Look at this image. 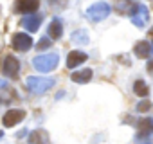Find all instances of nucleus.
<instances>
[{"mask_svg": "<svg viewBox=\"0 0 153 144\" xmlns=\"http://www.w3.org/2000/svg\"><path fill=\"white\" fill-rule=\"evenodd\" d=\"M13 47L16 50H20V52H25V50H29L33 47V38L29 34H25V33H16L13 36Z\"/></svg>", "mask_w": 153, "mask_h": 144, "instance_id": "obj_5", "label": "nucleus"}, {"mask_svg": "<svg viewBox=\"0 0 153 144\" xmlns=\"http://www.w3.org/2000/svg\"><path fill=\"white\" fill-rule=\"evenodd\" d=\"M137 130L140 131V135H149L153 133V119L151 117H142L137 122Z\"/></svg>", "mask_w": 153, "mask_h": 144, "instance_id": "obj_13", "label": "nucleus"}, {"mask_svg": "<svg viewBox=\"0 0 153 144\" xmlns=\"http://www.w3.org/2000/svg\"><path fill=\"white\" fill-rule=\"evenodd\" d=\"M29 144H51V137L45 130H34L29 133Z\"/></svg>", "mask_w": 153, "mask_h": 144, "instance_id": "obj_9", "label": "nucleus"}, {"mask_svg": "<svg viewBox=\"0 0 153 144\" xmlns=\"http://www.w3.org/2000/svg\"><path fill=\"white\" fill-rule=\"evenodd\" d=\"M87 59H88V56H87L85 52H81V50H72V52H68V56H67V67H68V68H76L78 65L85 63Z\"/></svg>", "mask_w": 153, "mask_h": 144, "instance_id": "obj_8", "label": "nucleus"}, {"mask_svg": "<svg viewBox=\"0 0 153 144\" xmlns=\"http://www.w3.org/2000/svg\"><path fill=\"white\" fill-rule=\"evenodd\" d=\"M52 87H54V79L52 78H38V76L27 78V88L33 94H45Z\"/></svg>", "mask_w": 153, "mask_h": 144, "instance_id": "obj_2", "label": "nucleus"}, {"mask_svg": "<svg viewBox=\"0 0 153 144\" xmlns=\"http://www.w3.org/2000/svg\"><path fill=\"white\" fill-rule=\"evenodd\" d=\"M149 108H151V103L149 101H140L137 105V112H148Z\"/></svg>", "mask_w": 153, "mask_h": 144, "instance_id": "obj_18", "label": "nucleus"}, {"mask_svg": "<svg viewBox=\"0 0 153 144\" xmlns=\"http://www.w3.org/2000/svg\"><path fill=\"white\" fill-rule=\"evenodd\" d=\"M58 54L51 52V54H43V56H36L33 59V65L38 72H51L58 67Z\"/></svg>", "mask_w": 153, "mask_h": 144, "instance_id": "obj_1", "label": "nucleus"}, {"mask_svg": "<svg viewBox=\"0 0 153 144\" xmlns=\"http://www.w3.org/2000/svg\"><path fill=\"white\" fill-rule=\"evenodd\" d=\"M49 36L51 38H54V40H59L61 38V34H63V25H61V22L59 20H52L51 24H49Z\"/></svg>", "mask_w": 153, "mask_h": 144, "instance_id": "obj_14", "label": "nucleus"}, {"mask_svg": "<svg viewBox=\"0 0 153 144\" xmlns=\"http://www.w3.org/2000/svg\"><path fill=\"white\" fill-rule=\"evenodd\" d=\"M4 87H7V83L4 79H0V88H4Z\"/></svg>", "mask_w": 153, "mask_h": 144, "instance_id": "obj_20", "label": "nucleus"}, {"mask_svg": "<svg viewBox=\"0 0 153 144\" xmlns=\"http://www.w3.org/2000/svg\"><path fill=\"white\" fill-rule=\"evenodd\" d=\"M72 40H76V42H83V43H87L88 42V36L83 33V31H76L74 34H72Z\"/></svg>", "mask_w": 153, "mask_h": 144, "instance_id": "obj_17", "label": "nucleus"}, {"mask_svg": "<svg viewBox=\"0 0 153 144\" xmlns=\"http://www.w3.org/2000/svg\"><path fill=\"white\" fill-rule=\"evenodd\" d=\"M108 15H110V6L105 4V2H97V4H94V6H90V7L87 9V16H88L92 22H101V20H105Z\"/></svg>", "mask_w": 153, "mask_h": 144, "instance_id": "obj_4", "label": "nucleus"}, {"mask_svg": "<svg viewBox=\"0 0 153 144\" xmlns=\"http://www.w3.org/2000/svg\"><path fill=\"white\" fill-rule=\"evenodd\" d=\"M2 135H4V133H2V131H0V137H2Z\"/></svg>", "mask_w": 153, "mask_h": 144, "instance_id": "obj_21", "label": "nucleus"}, {"mask_svg": "<svg viewBox=\"0 0 153 144\" xmlns=\"http://www.w3.org/2000/svg\"><path fill=\"white\" fill-rule=\"evenodd\" d=\"M130 18H131V24L137 25V27H144L149 20V11L144 4H135L130 11Z\"/></svg>", "mask_w": 153, "mask_h": 144, "instance_id": "obj_3", "label": "nucleus"}, {"mask_svg": "<svg viewBox=\"0 0 153 144\" xmlns=\"http://www.w3.org/2000/svg\"><path fill=\"white\" fill-rule=\"evenodd\" d=\"M2 70H4V74H6V76H9V78H16L18 70H20V61H18L15 56H6L4 65H2Z\"/></svg>", "mask_w": 153, "mask_h": 144, "instance_id": "obj_6", "label": "nucleus"}, {"mask_svg": "<svg viewBox=\"0 0 153 144\" xmlns=\"http://www.w3.org/2000/svg\"><path fill=\"white\" fill-rule=\"evenodd\" d=\"M70 79L74 83H88L92 79V70L90 68H83V70H78V72H72Z\"/></svg>", "mask_w": 153, "mask_h": 144, "instance_id": "obj_11", "label": "nucleus"}, {"mask_svg": "<svg viewBox=\"0 0 153 144\" xmlns=\"http://www.w3.org/2000/svg\"><path fill=\"white\" fill-rule=\"evenodd\" d=\"M22 24H24V27L29 33H34V31H38V27L42 24V16H38V15H27Z\"/></svg>", "mask_w": 153, "mask_h": 144, "instance_id": "obj_10", "label": "nucleus"}, {"mask_svg": "<svg viewBox=\"0 0 153 144\" xmlns=\"http://www.w3.org/2000/svg\"><path fill=\"white\" fill-rule=\"evenodd\" d=\"M40 7V4L36 2V0H29V2H27V0H20V2L16 4V11H20V13H34L36 9Z\"/></svg>", "mask_w": 153, "mask_h": 144, "instance_id": "obj_12", "label": "nucleus"}, {"mask_svg": "<svg viewBox=\"0 0 153 144\" xmlns=\"http://www.w3.org/2000/svg\"><path fill=\"white\" fill-rule=\"evenodd\" d=\"M40 50H43V49H47V47H51V42H49V38H42L40 42H38V45H36Z\"/></svg>", "mask_w": 153, "mask_h": 144, "instance_id": "obj_19", "label": "nucleus"}, {"mask_svg": "<svg viewBox=\"0 0 153 144\" xmlns=\"http://www.w3.org/2000/svg\"><path fill=\"white\" fill-rule=\"evenodd\" d=\"M24 117H25V112H24V110H9V112H6V114H4L2 122H4V126L11 128V126H15V124L22 122V121H24Z\"/></svg>", "mask_w": 153, "mask_h": 144, "instance_id": "obj_7", "label": "nucleus"}, {"mask_svg": "<svg viewBox=\"0 0 153 144\" xmlns=\"http://www.w3.org/2000/svg\"><path fill=\"white\" fill-rule=\"evenodd\" d=\"M149 52H151V45H149L148 42H139V43L135 45V54H137L139 58H148Z\"/></svg>", "mask_w": 153, "mask_h": 144, "instance_id": "obj_15", "label": "nucleus"}, {"mask_svg": "<svg viewBox=\"0 0 153 144\" xmlns=\"http://www.w3.org/2000/svg\"><path fill=\"white\" fill-rule=\"evenodd\" d=\"M133 92H135L137 96H140V97H146L149 90H148V85L139 79V81H135V85H133Z\"/></svg>", "mask_w": 153, "mask_h": 144, "instance_id": "obj_16", "label": "nucleus"}]
</instances>
